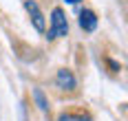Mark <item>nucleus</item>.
<instances>
[{"mask_svg": "<svg viewBox=\"0 0 128 121\" xmlns=\"http://www.w3.org/2000/svg\"><path fill=\"white\" fill-rule=\"evenodd\" d=\"M68 35V20L64 15L62 7H55L51 11V29H49V35L46 40H58V38H66Z\"/></svg>", "mask_w": 128, "mask_h": 121, "instance_id": "f257e3e1", "label": "nucleus"}, {"mask_svg": "<svg viewBox=\"0 0 128 121\" xmlns=\"http://www.w3.org/2000/svg\"><path fill=\"white\" fill-rule=\"evenodd\" d=\"M55 86L60 88V90H75L77 88V79L75 75H73V70H68V68H60L58 73H55Z\"/></svg>", "mask_w": 128, "mask_h": 121, "instance_id": "7ed1b4c3", "label": "nucleus"}, {"mask_svg": "<svg viewBox=\"0 0 128 121\" xmlns=\"http://www.w3.org/2000/svg\"><path fill=\"white\" fill-rule=\"evenodd\" d=\"M33 101H36V106H38L42 112H49V99L44 97V93H42L40 88H33Z\"/></svg>", "mask_w": 128, "mask_h": 121, "instance_id": "39448f33", "label": "nucleus"}, {"mask_svg": "<svg viewBox=\"0 0 128 121\" xmlns=\"http://www.w3.org/2000/svg\"><path fill=\"white\" fill-rule=\"evenodd\" d=\"M66 4H77V2H82V0H64Z\"/></svg>", "mask_w": 128, "mask_h": 121, "instance_id": "0eeeda50", "label": "nucleus"}, {"mask_svg": "<svg viewBox=\"0 0 128 121\" xmlns=\"http://www.w3.org/2000/svg\"><path fill=\"white\" fill-rule=\"evenodd\" d=\"M80 27L84 29L86 33H93L97 29V15H95L93 9H82V13H80Z\"/></svg>", "mask_w": 128, "mask_h": 121, "instance_id": "20e7f679", "label": "nucleus"}, {"mask_svg": "<svg viewBox=\"0 0 128 121\" xmlns=\"http://www.w3.org/2000/svg\"><path fill=\"white\" fill-rule=\"evenodd\" d=\"M58 121H90V119L86 115H80V112H64V115H60Z\"/></svg>", "mask_w": 128, "mask_h": 121, "instance_id": "423d86ee", "label": "nucleus"}, {"mask_svg": "<svg viewBox=\"0 0 128 121\" xmlns=\"http://www.w3.org/2000/svg\"><path fill=\"white\" fill-rule=\"evenodd\" d=\"M24 9H26V13H29V18H31V24L36 27V31L44 33L46 20H44V13H42V9L38 7V2L36 0H24Z\"/></svg>", "mask_w": 128, "mask_h": 121, "instance_id": "f03ea898", "label": "nucleus"}]
</instances>
